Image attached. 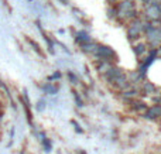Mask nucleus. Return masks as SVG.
<instances>
[{
	"label": "nucleus",
	"instance_id": "1",
	"mask_svg": "<svg viewBox=\"0 0 161 154\" xmlns=\"http://www.w3.org/2000/svg\"><path fill=\"white\" fill-rule=\"evenodd\" d=\"M146 118L147 119H157L161 116V105H154L153 107H150V109L146 112Z\"/></svg>",
	"mask_w": 161,
	"mask_h": 154
},
{
	"label": "nucleus",
	"instance_id": "2",
	"mask_svg": "<svg viewBox=\"0 0 161 154\" xmlns=\"http://www.w3.org/2000/svg\"><path fill=\"white\" fill-rule=\"evenodd\" d=\"M42 89H44L45 93H51V95H54V93H57V91H58V88L54 86L53 84H47L42 86Z\"/></svg>",
	"mask_w": 161,
	"mask_h": 154
},
{
	"label": "nucleus",
	"instance_id": "3",
	"mask_svg": "<svg viewBox=\"0 0 161 154\" xmlns=\"http://www.w3.org/2000/svg\"><path fill=\"white\" fill-rule=\"evenodd\" d=\"M78 36H79V37H76V41H78V42L85 41L86 44H88V42L91 41V38H89V36H88V34H86V33H83V31H82V33H79Z\"/></svg>",
	"mask_w": 161,
	"mask_h": 154
},
{
	"label": "nucleus",
	"instance_id": "4",
	"mask_svg": "<svg viewBox=\"0 0 161 154\" xmlns=\"http://www.w3.org/2000/svg\"><path fill=\"white\" fill-rule=\"evenodd\" d=\"M143 91H144L146 95H150V93H153L154 92L153 84H144V86H143Z\"/></svg>",
	"mask_w": 161,
	"mask_h": 154
},
{
	"label": "nucleus",
	"instance_id": "5",
	"mask_svg": "<svg viewBox=\"0 0 161 154\" xmlns=\"http://www.w3.org/2000/svg\"><path fill=\"white\" fill-rule=\"evenodd\" d=\"M83 51H85V52L96 51V45H95V44H83Z\"/></svg>",
	"mask_w": 161,
	"mask_h": 154
},
{
	"label": "nucleus",
	"instance_id": "6",
	"mask_svg": "<svg viewBox=\"0 0 161 154\" xmlns=\"http://www.w3.org/2000/svg\"><path fill=\"white\" fill-rule=\"evenodd\" d=\"M136 95H137V91H134V89H131V91H126V92L123 93V96H125V98H134Z\"/></svg>",
	"mask_w": 161,
	"mask_h": 154
},
{
	"label": "nucleus",
	"instance_id": "7",
	"mask_svg": "<svg viewBox=\"0 0 161 154\" xmlns=\"http://www.w3.org/2000/svg\"><path fill=\"white\" fill-rule=\"evenodd\" d=\"M28 42H30V44H31V45H33V47H34V50H36V51H37V52L42 54V52H41V48H40V47H38V44H37V42H36V41H33V40H30V38H28Z\"/></svg>",
	"mask_w": 161,
	"mask_h": 154
},
{
	"label": "nucleus",
	"instance_id": "8",
	"mask_svg": "<svg viewBox=\"0 0 161 154\" xmlns=\"http://www.w3.org/2000/svg\"><path fill=\"white\" fill-rule=\"evenodd\" d=\"M137 50H136V54H140V52H144V45L143 44H140V45H137Z\"/></svg>",
	"mask_w": 161,
	"mask_h": 154
},
{
	"label": "nucleus",
	"instance_id": "9",
	"mask_svg": "<svg viewBox=\"0 0 161 154\" xmlns=\"http://www.w3.org/2000/svg\"><path fill=\"white\" fill-rule=\"evenodd\" d=\"M37 110H44V101H38V103H37Z\"/></svg>",
	"mask_w": 161,
	"mask_h": 154
},
{
	"label": "nucleus",
	"instance_id": "10",
	"mask_svg": "<svg viewBox=\"0 0 161 154\" xmlns=\"http://www.w3.org/2000/svg\"><path fill=\"white\" fill-rule=\"evenodd\" d=\"M74 96H75V99H76V103H78V106H83V105H82V101H80V98L78 96V93L74 92Z\"/></svg>",
	"mask_w": 161,
	"mask_h": 154
},
{
	"label": "nucleus",
	"instance_id": "11",
	"mask_svg": "<svg viewBox=\"0 0 161 154\" xmlns=\"http://www.w3.org/2000/svg\"><path fill=\"white\" fill-rule=\"evenodd\" d=\"M72 124L76 127V132H78V133H82V129H80V127H79V124L76 123V122H72Z\"/></svg>",
	"mask_w": 161,
	"mask_h": 154
},
{
	"label": "nucleus",
	"instance_id": "12",
	"mask_svg": "<svg viewBox=\"0 0 161 154\" xmlns=\"http://www.w3.org/2000/svg\"><path fill=\"white\" fill-rule=\"evenodd\" d=\"M3 116H4V115H3V112H0V123L3 122Z\"/></svg>",
	"mask_w": 161,
	"mask_h": 154
},
{
	"label": "nucleus",
	"instance_id": "13",
	"mask_svg": "<svg viewBox=\"0 0 161 154\" xmlns=\"http://www.w3.org/2000/svg\"><path fill=\"white\" fill-rule=\"evenodd\" d=\"M110 2H112V3H120L122 0H110Z\"/></svg>",
	"mask_w": 161,
	"mask_h": 154
},
{
	"label": "nucleus",
	"instance_id": "14",
	"mask_svg": "<svg viewBox=\"0 0 161 154\" xmlns=\"http://www.w3.org/2000/svg\"><path fill=\"white\" fill-rule=\"evenodd\" d=\"M3 110V105H2V102H0V112Z\"/></svg>",
	"mask_w": 161,
	"mask_h": 154
},
{
	"label": "nucleus",
	"instance_id": "15",
	"mask_svg": "<svg viewBox=\"0 0 161 154\" xmlns=\"http://www.w3.org/2000/svg\"><path fill=\"white\" fill-rule=\"evenodd\" d=\"M20 154H24V153H20Z\"/></svg>",
	"mask_w": 161,
	"mask_h": 154
}]
</instances>
